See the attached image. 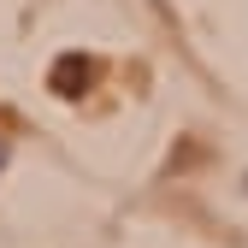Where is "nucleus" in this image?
Instances as JSON below:
<instances>
[{"mask_svg": "<svg viewBox=\"0 0 248 248\" xmlns=\"http://www.w3.org/2000/svg\"><path fill=\"white\" fill-rule=\"evenodd\" d=\"M89 83H95V59H77V53H65V59L53 65V89H59V95H83Z\"/></svg>", "mask_w": 248, "mask_h": 248, "instance_id": "f257e3e1", "label": "nucleus"}, {"mask_svg": "<svg viewBox=\"0 0 248 248\" xmlns=\"http://www.w3.org/2000/svg\"><path fill=\"white\" fill-rule=\"evenodd\" d=\"M0 166H6V142H0Z\"/></svg>", "mask_w": 248, "mask_h": 248, "instance_id": "f03ea898", "label": "nucleus"}]
</instances>
